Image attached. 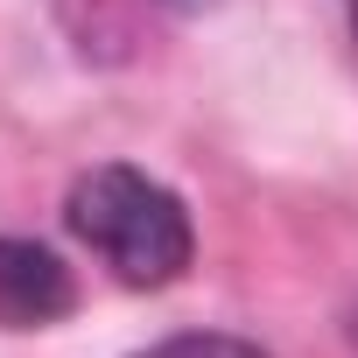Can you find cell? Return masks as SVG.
<instances>
[{
    "label": "cell",
    "mask_w": 358,
    "mask_h": 358,
    "mask_svg": "<svg viewBox=\"0 0 358 358\" xmlns=\"http://www.w3.org/2000/svg\"><path fill=\"white\" fill-rule=\"evenodd\" d=\"M64 225L106 260L113 281L127 288H169L183 281L197 260V225L190 204L176 197L162 176L134 169V162H99L85 169L71 197H64Z\"/></svg>",
    "instance_id": "1"
},
{
    "label": "cell",
    "mask_w": 358,
    "mask_h": 358,
    "mask_svg": "<svg viewBox=\"0 0 358 358\" xmlns=\"http://www.w3.org/2000/svg\"><path fill=\"white\" fill-rule=\"evenodd\" d=\"M71 309H78V281H71L64 253L43 246V239L0 232V323L8 330H43Z\"/></svg>",
    "instance_id": "2"
},
{
    "label": "cell",
    "mask_w": 358,
    "mask_h": 358,
    "mask_svg": "<svg viewBox=\"0 0 358 358\" xmlns=\"http://www.w3.org/2000/svg\"><path fill=\"white\" fill-rule=\"evenodd\" d=\"M134 358H267V351L246 344V337H225V330H190V337H162Z\"/></svg>",
    "instance_id": "3"
},
{
    "label": "cell",
    "mask_w": 358,
    "mask_h": 358,
    "mask_svg": "<svg viewBox=\"0 0 358 358\" xmlns=\"http://www.w3.org/2000/svg\"><path fill=\"white\" fill-rule=\"evenodd\" d=\"M344 344H351V351H358V295H351V302H344Z\"/></svg>",
    "instance_id": "4"
},
{
    "label": "cell",
    "mask_w": 358,
    "mask_h": 358,
    "mask_svg": "<svg viewBox=\"0 0 358 358\" xmlns=\"http://www.w3.org/2000/svg\"><path fill=\"white\" fill-rule=\"evenodd\" d=\"M155 8H176V15H197V8H211V0H155Z\"/></svg>",
    "instance_id": "5"
}]
</instances>
